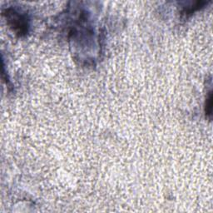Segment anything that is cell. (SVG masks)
Returning a JSON list of instances; mask_svg holds the SVG:
<instances>
[{
    "mask_svg": "<svg viewBox=\"0 0 213 213\" xmlns=\"http://www.w3.org/2000/svg\"><path fill=\"white\" fill-rule=\"evenodd\" d=\"M212 93H210L209 97L206 100V114H212Z\"/></svg>",
    "mask_w": 213,
    "mask_h": 213,
    "instance_id": "1",
    "label": "cell"
}]
</instances>
